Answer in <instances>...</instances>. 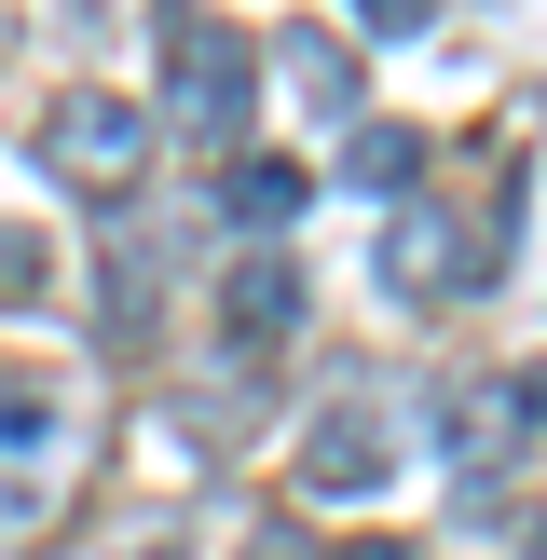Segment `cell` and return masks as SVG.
I'll return each mask as SVG.
<instances>
[{"label": "cell", "mask_w": 547, "mask_h": 560, "mask_svg": "<svg viewBox=\"0 0 547 560\" xmlns=\"http://www.w3.org/2000/svg\"><path fill=\"white\" fill-rule=\"evenodd\" d=\"M42 273H55V246H42V233H0V301H27Z\"/></svg>", "instance_id": "8fae6325"}, {"label": "cell", "mask_w": 547, "mask_h": 560, "mask_svg": "<svg viewBox=\"0 0 547 560\" xmlns=\"http://www.w3.org/2000/svg\"><path fill=\"white\" fill-rule=\"evenodd\" d=\"M151 109H164V137L233 151L246 109H260V27H233V14H164L151 27Z\"/></svg>", "instance_id": "6da1fadb"}, {"label": "cell", "mask_w": 547, "mask_h": 560, "mask_svg": "<svg viewBox=\"0 0 547 560\" xmlns=\"http://www.w3.org/2000/svg\"><path fill=\"white\" fill-rule=\"evenodd\" d=\"M69 479H82V397L0 370V534H27Z\"/></svg>", "instance_id": "3957f363"}, {"label": "cell", "mask_w": 547, "mask_h": 560, "mask_svg": "<svg viewBox=\"0 0 547 560\" xmlns=\"http://www.w3.org/2000/svg\"><path fill=\"white\" fill-rule=\"evenodd\" d=\"M424 178V124H370V109H356V137H342V191H410Z\"/></svg>", "instance_id": "9c48e42d"}, {"label": "cell", "mask_w": 547, "mask_h": 560, "mask_svg": "<svg viewBox=\"0 0 547 560\" xmlns=\"http://www.w3.org/2000/svg\"><path fill=\"white\" fill-rule=\"evenodd\" d=\"M438 0H356V42H424Z\"/></svg>", "instance_id": "30bf717a"}, {"label": "cell", "mask_w": 547, "mask_h": 560, "mask_svg": "<svg viewBox=\"0 0 547 560\" xmlns=\"http://www.w3.org/2000/svg\"><path fill=\"white\" fill-rule=\"evenodd\" d=\"M507 219H520V178H507V206H492V219L397 206L370 260H383V288H397V301H465V288H492V273H507Z\"/></svg>", "instance_id": "7a4b0ae2"}, {"label": "cell", "mask_w": 547, "mask_h": 560, "mask_svg": "<svg viewBox=\"0 0 547 560\" xmlns=\"http://www.w3.org/2000/svg\"><path fill=\"white\" fill-rule=\"evenodd\" d=\"M328 560H424V547H397V534H370V547H328Z\"/></svg>", "instance_id": "7c38bea8"}, {"label": "cell", "mask_w": 547, "mask_h": 560, "mask_svg": "<svg viewBox=\"0 0 547 560\" xmlns=\"http://www.w3.org/2000/svg\"><path fill=\"white\" fill-rule=\"evenodd\" d=\"M42 164L69 191H137V164H151V109H124V96H55L42 109Z\"/></svg>", "instance_id": "277c9868"}, {"label": "cell", "mask_w": 547, "mask_h": 560, "mask_svg": "<svg viewBox=\"0 0 547 560\" xmlns=\"http://www.w3.org/2000/svg\"><path fill=\"white\" fill-rule=\"evenodd\" d=\"M246 560H328V547H288V534H260V547H246Z\"/></svg>", "instance_id": "4fadbf2b"}, {"label": "cell", "mask_w": 547, "mask_h": 560, "mask_svg": "<svg viewBox=\"0 0 547 560\" xmlns=\"http://www.w3.org/2000/svg\"><path fill=\"white\" fill-rule=\"evenodd\" d=\"M383 465H397V410H383V397H342V410H315V438H301L288 479L315 492V506H342V492H383Z\"/></svg>", "instance_id": "5b68a950"}, {"label": "cell", "mask_w": 547, "mask_h": 560, "mask_svg": "<svg viewBox=\"0 0 547 560\" xmlns=\"http://www.w3.org/2000/svg\"><path fill=\"white\" fill-rule=\"evenodd\" d=\"M301 206H315V178H301L288 151H233L219 164V219H233V233H288Z\"/></svg>", "instance_id": "52a82bcc"}, {"label": "cell", "mask_w": 547, "mask_h": 560, "mask_svg": "<svg viewBox=\"0 0 547 560\" xmlns=\"http://www.w3.org/2000/svg\"><path fill=\"white\" fill-rule=\"evenodd\" d=\"M520 438H534V383H452V397H438V452H452L465 479L520 465Z\"/></svg>", "instance_id": "8992f818"}, {"label": "cell", "mask_w": 547, "mask_h": 560, "mask_svg": "<svg viewBox=\"0 0 547 560\" xmlns=\"http://www.w3.org/2000/svg\"><path fill=\"white\" fill-rule=\"evenodd\" d=\"M219 328H233V342H288V328H301V260H233Z\"/></svg>", "instance_id": "ba28073f"}]
</instances>
